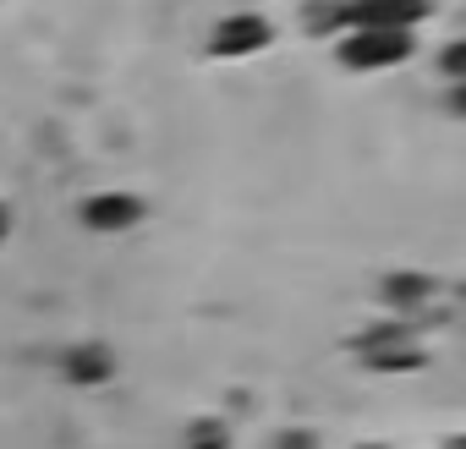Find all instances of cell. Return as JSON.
<instances>
[{
  "label": "cell",
  "mask_w": 466,
  "mask_h": 449,
  "mask_svg": "<svg viewBox=\"0 0 466 449\" xmlns=\"http://www.w3.org/2000/svg\"><path fill=\"white\" fill-rule=\"evenodd\" d=\"M302 28H308L313 39H335V34H346V23H340V0H313V6L302 12Z\"/></svg>",
  "instance_id": "cell-6"
},
{
  "label": "cell",
  "mask_w": 466,
  "mask_h": 449,
  "mask_svg": "<svg viewBox=\"0 0 466 449\" xmlns=\"http://www.w3.org/2000/svg\"><path fill=\"white\" fill-rule=\"evenodd\" d=\"M275 45V23L264 12H225L208 39H203V55L208 61H253Z\"/></svg>",
  "instance_id": "cell-2"
},
{
  "label": "cell",
  "mask_w": 466,
  "mask_h": 449,
  "mask_svg": "<svg viewBox=\"0 0 466 449\" xmlns=\"http://www.w3.org/2000/svg\"><path fill=\"white\" fill-rule=\"evenodd\" d=\"M461 55H466L461 45H444V55H439V61H444V77H450V83H461V72H466V61H461Z\"/></svg>",
  "instance_id": "cell-8"
},
{
  "label": "cell",
  "mask_w": 466,
  "mask_h": 449,
  "mask_svg": "<svg viewBox=\"0 0 466 449\" xmlns=\"http://www.w3.org/2000/svg\"><path fill=\"white\" fill-rule=\"evenodd\" d=\"M116 373H121V362L105 340H77L61 356V378L77 384V389H105V384H116Z\"/></svg>",
  "instance_id": "cell-4"
},
{
  "label": "cell",
  "mask_w": 466,
  "mask_h": 449,
  "mask_svg": "<svg viewBox=\"0 0 466 449\" xmlns=\"http://www.w3.org/2000/svg\"><path fill=\"white\" fill-rule=\"evenodd\" d=\"M148 219V203L137 192H88L77 203V224L88 236H127Z\"/></svg>",
  "instance_id": "cell-3"
},
{
  "label": "cell",
  "mask_w": 466,
  "mask_h": 449,
  "mask_svg": "<svg viewBox=\"0 0 466 449\" xmlns=\"http://www.w3.org/2000/svg\"><path fill=\"white\" fill-rule=\"evenodd\" d=\"M384 6H390V0H384Z\"/></svg>",
  "instance_id": "cell-12"
},
{
  "label": "cell",
  "mask_w": 466,
  "mask_h": 449,
  "mask_svg": "<svg viewBox=\"0 0 466 449\" xmlns=\"http://www.w3.org/2000/svg\"><path fill=\"white\" fill-rule=\"evenodd\" d=\"M12 236V214H6V203H0V242Z\"/></svg>",
  "instance_id": "cell-10"
},
{
  "label": "cell",
  "mask_w": 466,
  "mask_h": 449,
  "mask_svg": "<svg viewBox=\"0 0 466 449\" xmlns=\"http://www.w3.org/2000/svg\"><path fill=\"white\" fill-rule=\"evenodd\" d=\"M417 55V34L411 28H351L340 34L335 45V61L357 77H373V72H395Z\"/></svg>",
  "instance_id": "cell-1"
},
{
  "label": "cell",
  "mask_w": 466,
  "mask_h": 449,
  "mask_svg": "<svg viewBox=\"0 0 466 449\" xmlns=\"http://www.w3.org/2000/svg\"><path fill=\"white\" fill-rule=\"evenodd\" d=\"M390 313H400V318H417L428 302H433V280L428 274H417V269H395V274H384L379 280V291H373Z\"/></svg>",
  "instance_id": "cell-5"
},
{
  "label": "cell",
  "mask_w": 466,
  "mask_h": 449,
  "mask_svg": "<svg viewBox=\"0 0 466 449\" xmlns=\"http://www.w3.org/2000/svg\"><path fill=\"white\" fill-rule=\"evenodd\" d=\"M275 449H319V438H313V433H280Z\"/></svg>",
  "instance_id": "cell-9"
},
{
  "label": "cell",
  "mask_w": 466,
  "mask_h": 449,
  "mask_svg": "<svg viewBox=\"0 0 466 449\" xmlns=\"http://www.w3.org/2000/svg\"><path fill=\"white\" fill-rule=\"evenodd\" d=\"M187 449H230V427L219 416H198L187 427Z\"/></svg>",
  "instance_id": "cell-7"
},
{
  "label": "cell",
  "mask_w": 466,
  "mask_h": 449,
  "mask_svg": "<svg viewBox=\"0 0 466 449\" xmlns=\"http://www.w3.org/2000/svg\"><path fill=\"white\" fill-rule=\"evenodd\" d=\"M362 449H373V444H362Z\"/></svg>",
  "instance_id": "cell-11"
}]
</instances>
